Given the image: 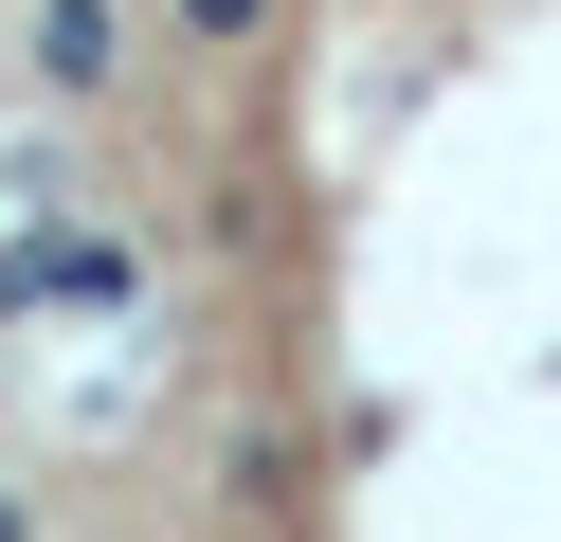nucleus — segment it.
Masks as SVG:
<instances>
[{
  "mask_svg": "<svg viewBox=\"0 0 561 542\" xmlns=\"http://www.w3.org/2000/svg\"><path fill=\"white\" fill-rule=\"evenodd\" d=\"M0 542H37V506H19V488H0Z\"/></svg>",
  "mask_w": 561,
  "mask_h": 542,
  "instance_id": "3",
  "label": "nucleus"
},
{
  "mask_svg": "<svg viewBox=\"0 0 561 542\" xmlns=\"http://www.w3.org/2000/svg\"><path fill=\"white\" fill-rule=\"evenodd\" d=\"M163 36H182V55H254L272 0H163Z\"/></svg>",
  "mask_w": 561,
  "mask_h": 542,
  "instance_id": "2",
  "label": "nucleus"
},
{
  "mask_svg": "<svg viewBox=\"0 0 561 542\" xmlns=\"http://www.w3.org/2000/svg\"><path fill=\"white\" fill-rule=\"evenodd\" d=\"M37 91L55 108H110L127 91V0H37Z\"/></svg>",
  "mask_w": 561,
  "mask_h": 542,
  "instance_id": "1",
  "label": "nucleus"
}]
</instances>
